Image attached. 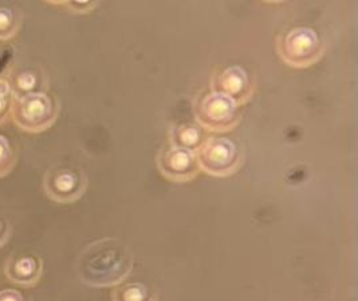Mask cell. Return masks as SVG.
<instances>
[{
  "label": "cell",
  "instance_id": "cell-2",
  "mask_svg": "<svg viewBox=\"0 0 358 301\" xmlns=\"http://www.w3.org/2000/svg\"><path fill=\"white\" fill-rule=\"evenodd\" d=\"M277 52L283 64L308 68L324 57L325 45L315 30L299 26L278 35Z\"/></svg>",
  "mask_w": 358,
  "mask_h": 301
},
{
  "label": "cell",
  "instance_id": "cell-4",
  "mask_svg": "<svg viewBox=\"0 0 358 301\" xmlns=\"http://www.w3.org/2000/svg\"><path fill=\"white\" fill-rule=\"evenodd\" d=\"M194 112L203 129L216 133L231 131L241 124V106L211 90H201L194 99Z\"/></svg>",
  "mask_w": 358,
  "mask_h": 301
},
{
  "label": "cell",
  "instance_id": "cell-18",
  "mask_svg": "<svg viewBox=\"0 0 358 301\" xmlns=\"http://www.w3.org/2000/svg\"><path fill=\"white\" fill-rule=\"evenodd\" d=\"M13 236V225L4 216H0V248H3Z\"/></svg>",
  "mask_w": 358,
  "mask_h": 301
},
{
  "label": "cell",
  "instance_id": "cell-7",
  "mask_svg": "<svg viewBox=\"0 0 358 301\" xmlns=\"http://www.w3.org/2000/svg\"><path fill=\"white\" fill-rule=\"evenodd\" d=\"M211 91L232 99L236 105L248 103L257 91V77L245 66H216L210 80Z\"/></svg>",
  "mask_w": 358,
  "mask_h": 301
},
{
  "label": "cell",
  "instance_id": "cell-9",
  "mask_svg": "<svg viewBox=\"0 0 358 301\" xmlns=\"http://www.w3.org/2000/svg\"><path fill=\"white\" fill-rule=\"evenodd\" d=\"M6 77L14 98L48 93L49 89V75L39 64H11L6 73Z\"/></svg>",
  "mask_w": 358,
  "mask_h": 301
},
{
  "label": "cell",
  "instance_id": "cell-5",
  "mask_svg": "<svg viewBox=\"0 0 358 301\" xmlns=\"http://www.w3.org/2000/svg\"><path fill=\"white\" fill-rule=\"evenodd\" d=\"M200 170L213 177L235 175L243 165L245 153L239 143L226 137H208L197 149Z\"/></svg>",
  "mask_w": 358,
  "mask_h": 301
},
{
  "label": "cell",
  "instance_id": "cell-10",
  "mask_svg": "<svg viewBox=\"0 0 358 301\" xmlns=\"http://www.w3.org/2000/svg\"><path fill=\"white\" fill-rule=\"evenodd\" d=\"M43 260L34 254H14L4 263L6 277L17 286L31 288L36 286L43 276Z\"/></svg>",
  "mask_w": 358,
  "mask_h": 301
},
{
  "label": "cell",
  "instance_id": "cell-19",
  "mask_svg": "<svg viewBox=\"0 0 358 301\" xmlns=\"http://www.w3.org/2000/svg\"><path fill=\"white\" fill-rule=\"evenodd\" d=\"M13 50L8 47H0V77L6 75L7 70L11 66Z\"/></svg>",
  "mask_w": 358,
  "mask_h": 301
},
{
  "label": "cell",
  "instance_id": "cell-13",
  "mask_svg": "<svg viewBox=\"0 0 358 301\" xmlns=\"http://www.w3.org/2000/svg\"><path fill=\"white\" fill-rule=\"evenodd\" d=\"M113 301H157V292L144 283H122L112 292Z\"/></svg>",
  "mask_w": 358,
  "mask_h": 301
},
{
  "label": "cell",
  "instance_id": "cell-3",
  "mask_svg": "<svg viewBox=\"0 0 358 301\" xmlns=\"http://www.w3.org/2000/svg\"><path fill=\"white\" fill-rule=\"evenodd\" d=\"M59 101L49 93L14 98L11 118L26 133H42L55 124L59 115Z\"/></svg>",
  "mask_w": 358,
  "mask_h": 301
},
{
  "label": "cell",
  "instance_id": "cell-15",
  "mask_svg": "<svg viewBox=\"0 0 358 301\" xmlns=\"http://www.w3.org/2000/svg\"><path fill=\"white\" fill-rule=\"evenodd\" d=\"M13 93L11 87L6 75L0 77V125L6 124L11 115V105H13Z\"/></svg>",
  "mask_w": 358,
  "mask_h": 301
},
{
  "label": "cell",
  "instance_id": "cell-16",
  "mask_svg": "<svg viewBox=\"0 0 358 301\" xmlns=\"http://www.w3.org/2000/svg\"><path fill=\"white\" fill-rule=\"evenodd\" d=\"M54 4H62L66 8L74 14H89L98 6L97 1H87V0H69Z\"/></svg>",
  "mask_w": 358,
  "mask_h": 301
},
{
  "label": "cell",
  "instance_id": "cell-6",
  "mask_svg": "<svg viewBox=\"0 0 358 301\" xmlns=\"http://www.w3.org/2000/svg\"><path fill=\"white\" fill-rule=\"evenodd\" d=\"M87 175L74 163H54L43 177V191L50 200L58 204L78 201L87 189Z\"/></svg>",
  "mask_w": 358,
  "mask_h": 301
},
{
  "label": "cell",
  "instance_id": "cell-11",
  "mask_svg": "<svg viewBox=\"0 0 358 301\" xmlns=\"http://www.w3.org/2000/svg\"><path fill=\"white\" fill-rule=\"evenodd\" d=\"M169 145L185 149L189 152H197V149L208 138L207 131L195 124H182L169 127Z\"/></svg>",
  "mask_w": 358,
  "mask_h": 301
},
{
  "label": "cell",
  "instance_id": "cell-8",
  "mask_svg": "<svg viewBox=\"0 0 358 301\" xmlns=\"http://www.w3.org/2000/svg\"><path fill=\"white\" fill-rule=\"evenodd\" d=\"M156 162L162 175L178 184L189 182L201 172L195 152L175 147L172 145H164Z\"/></svg>",
  "mask_w": 358,
  "mask_h": 301
},
{
  "label": "cell",
  "instance_id": "cell-17",
  "mask_svg": "<svg viewBox=\"0 0 358 301\" xmlns=\"http://www.w3.org/2000/svg\"><path fill=\"white\" fill-rule=\"evenodd\" d=\"M0 301H33L15 288H0Z\"/></svg>",
  "mask_w": 358,
  "mask_h": 301
},
{
  "label": "cell",
  "instance_id": "cell-12",
  "mask_svg": "<svg viewBox=\"0 0 358 301\" xmlns=\"http://www.w3.org/2000/svg\"><path fill=\"white\" fill-rule=\"evenodd\" d=\"M23 19V11L17 6L0 1V41L15 38L22 29Z\"/></svg>",
  "mask_w": 358,
  "mask_h": 301
},
{
  "label": "cell",
  "instance_id": "cell-1",
  "mask_svg": "<svg viewBox=\"0 0 358 301\" xmlns=\"http://www.w3.org/2000/svg\"><path fill=\"white\" fill-rule=\"evenodd\" d=\"M131 249L117 238H102L82 251L76 270L82 283L92 286H110L121 283L133 268Z\"/></svg>",
  "mask_w": 358,
  "mask_h": 301
},
{
  "label": "cell",
  "instance_id": "cell-14",
  "mask_svg": "<svg viewBox=\"0 0 358 301\" xmlns=\"http://www.w3.org/2000/svg\"><path fill=\"white\" fill-rule=\"evenodd\" d=\"M17 165V152L11 141L0 134V178L10 175Z\"/></svg>",
  "mask_w": 358,
  "mask_h": 301
}]
</instances>
